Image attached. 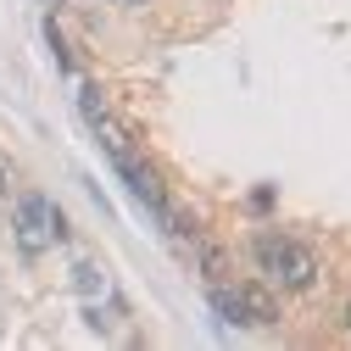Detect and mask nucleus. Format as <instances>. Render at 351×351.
<instances>
[{
  "mask_svg": "<svg viewBox=\"0 0 351 351\" xmlns=\"http://www.w3.org/2000/svg\"><path fill=\"white\" fill-rule=\"evenodd\" d=\"M56 240H67V217L56 212L51 195L28 190V195L17 201V245H23V256H45Z\"/></svg>",
  "mask_w": 351,
  "mask_h": 351,
  "instance_id": "nucleus-2",
  "label": "nucleus"
},
{
  "mask_svg": "<svg viewBox=\"0 0 351 351\" xmlns=\"http://www.w3.org/2000/svg\"><path fill=\"white\" fill-rule=\"evenodd\" d=\"M251 256H256V268L268 274V285H279V290H313L318 285V256L306 245H295L290 234H274V229L256 234Z\"/></svg>",
  "mask_w": 351,
  "mask_h": 351,
  "instance_id": "nucleus-1",
  "label": "nucleus"
},
{
  "mask_svg": "<svg viewBox=\"0 0 351 351\" xmlns=\"http://www.w3.org/2000/svg\"><path fill=\"white\" fill-rule=\"evenodd\" d=\"M112 6H145V0H112Z\"/></svg>",
  "mask_w": 351,
  "mask_h": 351,
  "instance_id": "nucleus-11",
  "label": "nucleus"
},
{
  "mask_svg": "<svg viewBox=\"0 0 351 351\" xmlns=\"http://www.w3.org/2000/svg\"><path fill=\"white\" fill-rule=\"evenodd\" d=\"M73 290H78V295H101V290H106V279H101L95 262H78V268H73Z\"/></svg>",
  "mask_w": 351,
  "mask_h": 351,
  "instance_id": "nucleus-8",
  "label": "nucleus"
},
{
  "mask_svg": "<svg viewBox=\"0 0 351 351\" xmlns=\"http://www.w3.org/2000/svg\"><path fill=\"white\" fill-rule=\"evenodd\" d=\"M206 301H212V313L223 318L229 329H245V324H251V318H245V301H240V285L217 279V285H206Z\"/></svg>",
  "mask_w": 351,
  "mask_h": 351,
  "instance_id": "nucleus-5",
  "label": "nucleus"
},
{
  "mask_svg": "<svg viewBox=\"0 0 351 351\" xmlns=\"http://www.w3.org/2000/svg\"><path fill=\"white\" fill-rule=\"evenodd\" d=\"M201 274H206V285H217V279H229V256L217 251V245H201Z\"/></svg>",
  "mask_w": 351,
  "mask_h": 351,
  "instance_id": "nucleus-9",
  "label": "nucleus"
},
{
  "mask_svg": "<svg viewBox=\"0 0 351 351\" xmlns=\"http://www.w3.org/2000/svg\"><path fill=\"white\" fill-rule=\"evenodd\" d=\"M240 301H245V318L251 324H279V295L262 279H240Z\"/></svg>",
  "mask_w": 351,
  "mask_h": 351,
  "instance_id": "nucleus-4",
  "label": "nucleus"
},
{
  "mask_svg": "<svg viewBox=\"0 0 351 351\" xmlns=\"http://www.w3.org/2000/svg\"><path fill=\"white\" fill-rule=\"evenodd\" d=\"M346 318H351V313H346Z\"/></svg>",
  "mask_w": 351,
  "mask_h": 351,
  "instance_id": "nucleus-12",
  "label": "nucleus"
},
{
  "mask_svg": "<svg viewBox=\"0 0 351 351\" xmlns=\"http://www.w3.org/2000/svg\"><path fill=\"white\" fill-rule=\"evenodd\" d=\"M78 112H84V123H101L106 117V90H101V84H84V90H78Z\"/></svg>",
  "mask_w": 351,
  "mask_h": 351,
  "instance_id": "nucleus-7",
  "label": "nucleus"
},
{
  "mask_svg": "<svg viewBox=\"0 0 351 351\" xmlns=\"http://www.w3.org/2000/svg\"><path fill=\"white\" fill-rule=\"evenodd\" d=\"M112 167L123 173V184L134 190V201H140V206L156 217V223H162V217H167V206H173V201H167V184H162V173H156L151 162H140L134 151H128V156H117Z\"/></svg>",
  "mask_w": 351,
  "mask_h": 351,
  "instance_id": "nucleus-3",
  "label": "nucleus"
},
{
  "mask_svg": "<svg viewBox=\"0 0 351 351\" xmlns=\"http://www.w3.org/2000/svg\"><path fill=\"white\" fill-rule=\"evenodd\" d=\"M90 128H95V140H101V151H106L112 162H117V156H128V151H134V145H128V134H123V128L112 123V112H106L101 123H90Z\"/></svg>",
  "mask_w": 351,
  "mask_h": 351,
  "instance_id": "nucleus-6",
  "label": "nucleus"
},
{
  "mask_svg": "<svg viewBox=\"0 0 351 351\" xmlns=\"http://www.w3.org/2000/svg\"><path fill=\"white\" fill-rule=\"evenodd\" d=\"M6 190H12V162L0 156V195H6Z\"/></svg>",
  "mask_w": 351,
  "mask_h": 351,
  "instance_id": "nucleus-10",
  "label": "nucleus"
}]
</instances>
